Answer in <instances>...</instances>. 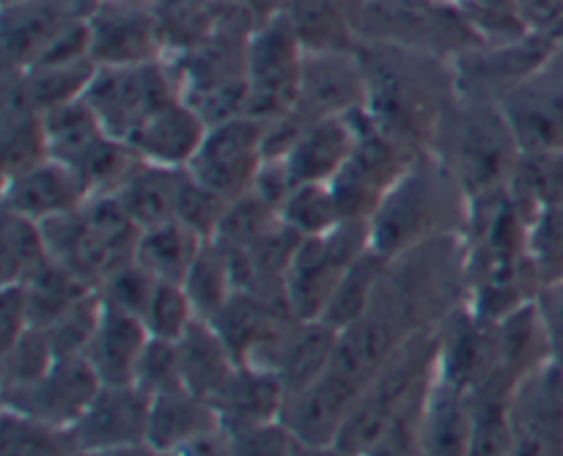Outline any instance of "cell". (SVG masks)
I'll list each match as a JSON object with an SVG mask.
<instances>
[{
    "label": "cell",
    "mask_w": 563,
    "mask_h": 456,
    "mask_svg": "<svg viewBox=\"0 0 563 456\" xmlns=\"http://www.w3.org/2000/svg\"><path fill=\"white\" fill-rule=\"evenodd\" d=\"M357 55L368 88L366 113L374 124L412 152L434 154L460 99L451 60L385 42H361Z\"/></svg>",
    "instance_id": "obj_1"
},
{
    "label": "cell",
    "mask_w": 563,
    "mask_h": 456,
    "mask_svg": "<svg viewBox=\"0 0 563 456\" xmlns=\"http://www.w3.org/2000/svg\"><path fill=\"white\" fill-rule=\"evenodd\" d=\"M465 247L467 294L478 316L498 322L542 289L528 253V220L509 192L471 203Z\"/></svg>",
    "instance_id": "obj_2"
},
{
    "label": "cell",
    "mask_w": 563,
    "mask_h": 456,
    "mask_svg": "<svg viewBox=\"0 0 563 456\" xmlns=\"http://www.w3.org/2000/svg\"><path fill=\"white\" fill-rule=\"evenodd\" d=\"M471 223V198L438 154L412 159L383 207L368 220V245L394 258L423 242L465 234Z\"/></svg>",
    "instance_id": "obj_3"
},
{
    "label": "cell",
    "mask_w": 563,
    "mask_h": 456,
    "mask_svg": "<svg viewBox=\"0 0 563 456\" xmlns=\"http://www.w3.org/2000/svg\"><path fill=\"white\" fill-rule=\"evenodd\" d=\"M434 154L449 165L471 203L509 192L522 159L504 108L482 99H456Z\"/></svg>",
    "instance_id": "obj_4"
},
{
    "label": "cell",
    "mask_w": 563,
    "mask_h": 456,
    "mask_svg": "<svg viewBox=\"0 0 563 456\" xmlns=\"http://www.w3.org/2000/svg\"><path fill=\"white\" fill-rule=\"evenodd\" d=\"M438 333H418L407 338L363 388L335 445L355 456L368 454L405 412L427 399L438 377Z\"/></svg>",
    "instance_id": "obj_5"
},
{
    "label": "cell",
    "mask_w": 563,
    "mask_h": 456,
    "mask_svg": "<svg viewBox=\"0 0 563 456\" xmlns=\"http://www.w3.org/2000/svg\"><path fill=\"white\" fill-rule=\"evenodd\" d=\"M357 33L449 60L482 44L456 0H363Z\"/></svg>",
    "instance_id": "obj_6"
},
{
    "label": "cell",
    "mask_w": 563,
    "mask_h": 456,
    "mask_svg": "<svg viewBox=\"0 0 563 456\" xmlns=\"http://www.w3.org/2000/svg\"><path fill=\"white\" fill-rule=\"evenodd\" d=\"M181 97L179 75L168 58L135 66H97L82 102L115 141H130L132 132L170 99Z\"/></svg>",
    "instance_id": "obj_7"
},
{
    "label": "cell",
    "mask_w": 563,
    "mask_h": 456,
    "mask_svg": "<svg viewBox=\"0 0 563 456\" xmlns=\"http://www.w3.org/2000/svg\"><path fill=\"white\" fill-rule=\"evenodd\" d=\"M306 44L289 11L258 22L247 44V113L262 121L291 113L300 93Z\"/></svg>",
    "instance_id": "obj_8"
},
{
    "label": "cell",
    "mask_w": 563,
    "mask_h": 456,
    "mask_svg": "<svg viewBox=\"0 0 563 456\" xmlns=\"http://www.w3.org/2000/svg\"><path fill=\"white\" fill-rule=\"evenodd\" d=\"M368 247V223L344 220L324 236L300 240L286 273V300L300 322L322 319L341 278Z\"/></svg>",
    "instance_id": "obj_9"
},
{
    "label": "cell",
    "mask_w": 563,
    "mask_h": 456,
    "mask_svg": "<svg viewBox=\"0 0 563 456\" xmlns=\"http://www.w3.org/2000/svg\"><path fill=\"white\" fill-rule=\"evenodd\" d=\"M416 157L418 152L388 135L363 110L355 152L346 159L341 174L330 181L341 218L368 223Z\"/></svg>",
    "instance_id": "obj_10"
},
{
    "label": "cell",
    "mask_w": 563,
    "mask_h": 456,
    "mask_svg": "<svg viewBox=\"0 0 563 456\" xmlns=\"http://www.w3.org/2000/svg\"><path fill=\"white\" fill-rule=\"evenodd\" d=\"M555 47V38L544 31H533L515 42L476 44L451 58L456 97L500 104L553 58Z\"/></svg>",
    "instance_id": "obj_11"
},
{
    "label": "cell",
    "mask_w": 563,
    "mask_h": 456,
    "mask_svg": "<svg viewBox=\"0 0 563 456\" xmlns=\"http://www.w3.org/2000/svg\"><path fill=\"white\" fill-rule=\"evenodd\" d=\"M264 132H267V121L251 113L209 124L201 148L187 165V174L218 196L236 201L253 190L267 163Z\"/></svg>",
    "instance_id": "obj_12"
},
{
    "label": "cell",
    "mask_w": 563,
    "mask_h": 456,
    "mask_svg": "<svg viewBox=\"0 0 563 456\" xmlns=\"http://www.w3.org/2000/svg\"><path fill=\"white\" fill-rule=\"evenodd\" d=\"M102 0H11L3 3V75L36 64L60 36L91 22Z\"/></svg>",
    "instance_id": "obj_13"
},
{
    "label": "cell",
    "mask_w": 563,
    "mask_h": 456,
    "mask_svg": "<svg viewBox=\"0 0 563 456\" xmlns=\"http://www.w3.org/2000/svg\"><path fill=\"white\" fill-rule=\"evenodd\" d=\"M368 88L357 49H306L300 93L291 115L302 126L366 110Z\"/></svg>",
    "instance_id": "obj_14"
},
{
    "label": "cell",
    "mask_w": 563,
    "mask_h": 456,
    "mask_svg": "<svg viewBox=\"0 0 563 456\" xmlns=\"http://www.w3.org/2000/svg\"><path fill=\"white\" fill-rule=\"evenodd\" d=\"M99 390H102V379L97 377L86 355H58L38 382L3 396L5 410L33 418L44 426L69 432L88 410V404L97 399Z\"/></svg>",
    "instance_id": "obj_15"
},
{
    "label": "cell",
    "mask_w": 563,
    "mask_h": 456,
    "mask_svg": "<svg viewBox=\"0 0 563 456\" xmlns=\"http://www.w3.org/2000/svg\"><path fill=\"white\" fill-rule=\"evenodd\" d=\"M88 27L97 66H135L165 58L154 0H104Z\"/></svg>",
    "instance_id": "obj_16"
},
{
    "label": "cell",
    "mask_w": 563,
    "mask_h": 456,
    "mask_svg": "<svg viewBox=\"0 0 563 456\" xmlns=\"http://www.w3.org/2000/svg\"><path fill=\"white\" fill-rule=\"evenodd\" d=\"M148 410L152 399L135 385H102L97 399L88 404L80 421L66 432L77 454H99V451L146 445Z\"/></svg>",
    "instance_id": "obj_17"
},
{
    "label": "cell",
    "mask_w": 563,
    "mask_h": 456,
    "mask_svg": "<svg viewBox=\"0 0 563 456\" xmlns=\"http://www.w3.org/2000/svg\"><path fill=\"white\" fill-rule=\"evenodd\" d=\"M522 154L563 148V64L553 58L500 102Z\"/></svg>",
    "instance_id": "obj_18"
},
{
    "label": "cell",
    "mask_w": 563,
    "mask_h": 456,
    "mask_svg": "<svg viewBox=\"0 0 563 456\" xmlns=\"http://www.w3.org/2000/svg\"><path fill=\"white\" fill-rule=\"evenodd\" d=\"M361 393V385L328 368L317 382L286 399L280 423L300 443L333 445Z\"/></svg>",
    "instance_id": "obj_19"
},
{
    "label": "cell",
    "mask_w": 563,
    "mask_h": 456,
    "mask_svg": "<svg viewBox=\"0 0 563 456\" xmlns=\"http://www.w3.org/2000/svg\"><path fill=\"white\" fill-rule=\"evenodd\" d=\"M361 113L319 119L302 126L297 141L280 159L291 187L330 185L341 174L346 159L355 152L357 137H361Z\"/></svg>",
    "instance_id": "obj_20"
},
{
    "label": "cell",
    "mask_w": 563,
    "mask_h": 456,
    "mask_svg": "<svg viewBox=\"0 0 563 456\" xmlns=\"http://www.w3.org/2000/svg\"><path fill=\"white\" fill-rule=\"evenodd\" d=\"M91 198V190L77 170L47 157L22 174L3 179V207L47 223V220L80 209Z\"/></svg>",
    "instance_id": "obj_21"
},
{
    "label": "cell",
    "mask_w": 563,
    "mask_h": 456,
    "mask_svg": "<svg viewBox=\"0 0 563 456\" xmlns=\"http://www.w3.org/2000/svg\"><path fill=\"white\" fill-rule=\"evenodd\" d=\"M207 119L185 97L159 104L130 135V148L141 159L163 168L187 170L207 137Z\"/></svg>",
    "instance_id": "obj_22"
},
{
    "label": "cell",
    "mask_w": 563,
    "mask_h": 456,
    "mask_svg": "<svg viewBox=\"0 0 563 456\" xmlns=\"http://www.w3.org/2000/svg\"><path fill=\"white\" fill-rule=\"evenodd\" d=\"M148 338L152 335H148L141 316L102 302L97 333H93L91 344L86 346L82 355L88 357L102 385H113V388L135 385L137 363H141Z\"/></svg>",
    "instance_id": "obj_23"
},
{
    "label": "cell",
    "mask_w": 563,
    "mask_h": 456,
    "mask_svg": "<svg viewBox=\"0 0 563 456\" xmlns=\"http://www.w3.org/2000/svg\"><path fill=\"white\" fill-rule=\"evenodd\" d=\"M284 407L286 390L278 374L269 371V368L240 366L214 410H218L225 432L236 434L280 421Z\"/></svg>",
    "instance_id": "obj_24"
},
{
    "label": "cell",
    "mask_w": 563,
    "mask_h": 456,
    "mask_svg": "<svg viewBox=\"0 0 563 456\" xmlns=\"http://www.w3.org/2000/svg\"><path fill=\"white\" fill-rule=\"evenodd\" d=\"M179 346V368H181V385L198 396V399L218 404L223 390L229 388L231 377L236 374L240 363H236L234 352L223 341L212 322H196L187 327V333L176 341Z\"/></svg>",
    "instance_id": "obj_25"
},
{
    "label": "cell",
    "mask_w": 563,
    "mask_h": 456,
    "mask_svg": "<svg viewBox=\"0 0 563 456\" xmlns=\"http://www.w3.org/2000/svg\"><path fill=\"white\" fill-rule=\"evenodd\" d=\"M214 432H225L218 410L209 401L198 399L185 385L157 393L152 399L146 445L157 454Z\"/></svg>",
    "instance_id": "obj_26"
},
{
    "label": "cell",
    "mask_w": 563,
    "mask_h": 456,
    "mask_svg": "<svg viewBox=\"0 0 563 456\" xmlns=\"http://www.w3.org/2000/svg\"><path fill=\"white\" fill-rule=\"evenodd\" d=\"M471 390L438 374L421 410V443L429 456H467L471 445Z\"/></svg>",
    "instance_id": "obj_27"
},
{
    "label": "cell",
    "mask_w": 563,
    "mask_h": 456,
    "mask_svg": "<svg viewBox=\"0 0 563 456\" xmlns=\"http://www.w3.org/2000/svg\"><path fill=\"white\" fill-rule=\"evenodd\" d=\"M339 333L341 330H335L324 319L297 322L289 330L284 349H280L278 366H275V374L284 382L286 399L306 390L308 385L317 382L328 371L335 355V344H339Z\"/></svg>",
    "instance_id": "obj_28"
},
{
    "label": "cell",
    "mask_w": 563,
    "mask_h": 456,
    "mask_svg": "<svg viewBox=\"0 0 563 456\" xmlns=\"http://www.w3.org/2000/svg\"><path fill=\"white\" fill-rule=\"evenodd\" d=\"M181 181H185V170L163 168V165L137 159V165L126 176L124 185L115 190V196L124 203L132 223L143 231L176 218Z\"/></svg>",
    "instance_id": "obj_29"
},
{
    "label": "cell",
    "mask_w": 563,
    "mask_h": 456,
    "mask_svg": "<svg viewBox=\"0 0 563 456\" xmlns=\"http://www.w3.org/2000/svg\"><path fill=\"white\" fill-rule=\"evenodd\" d=\"M203 242L207 240L198 236L179 218L165 220V223L141 231L135 247V262L143 264L157 280L185 283L187 273H190L192 262L201 253Z\"/></svg>",
    "instance_id": "obj_30"
},
{
    "label": "cell",
    "mask_w": 563,
    "mask_h": 456,
    "mask_svg": "<svg viewBox=\"0 0 563 456\" xmlns=\"http://www.w3.org/2000/svg\"><path fill=\"white\" fill-rule=\"evenodd\" d=\"M0 148H3V179L33 168L49 157L47 135H44V119L33 108H27L20 97L3 88V132H0Z\"/></svg>",
    "instance_id": "obj_31"
},
{
    "label": "cell",
    "mask_w": 563,
    "mask_h": 456,
    "mask_svg": "<svg viewBox=\"0 0 563 456\" xmlns=\"http://www.w3.org/2000/svg\"><path fill=\"white\" fill-rule=\"evenodd\" d=\"M181 286H185L187 294H190L198 319L212 322L236 291L229 251H225L218 240L203 242L201 253L196 256V262H192L190 273H187Z\"/></svg>",
    "instance_id": "obj_32"
},
{
    "label": "cell",
    "mask_w": 563,
    "mask_h": 456,
    "mask_svg": "<svg viewBox=\"0 0 563 456\" xmlns=\"http://www.w3.org/2000/svg\"><path fill=\"white\" fill-rule=\"evenodd\" d=\"M49 258L53 256H49L42 223L3 207V223H0V269H3V283H25Z\"/></svg>",
    "instance_id": "obj_33"
},
{
    "label": "cell",
    "mask_w": 563,
    "mask_h": 456,
    "mask_svg": "<svg viewBox=\"0 0 563 456\" xmlns=\"http://www.w3.org/2000/svg\"><path fill=\"white\" fill-rule=\"evenodd\" d=\"M390 258L383 253L374 251L372 245L361 253V256L352 262V267L346 269V275L341 278L339 289H335L333 300L328 302V311H324V322L333 324L335 330L350 327L352 322L363 316L372 305V297L377 291L379 278H383L385 267H388Z\"/></svg>",
    "instance_id": "obj_34"
},
{
    "label": "cell",
    "mask_w": 563,
    "mask_h": 456,
    "mask_svg": "<svg viewBox=\"0 0 563 456\" xmlns=\"http://www.w3.org/2000/svg\"><path fill=\"white\" fill-rule=\"evenodd\" d=\"M509 196L517 209L526 214V220H531L548 203L563 201V148L544 154H522Z\"/></svg>",
    "instance_id": "obj_35"
},
{
    "label": "cell",
    "mask_w": 563,
    "mask_h": 456,
    "mask_svg": "<svg viewBox=\"0 0 563 456\" xmlns=\"http://www.w3.org/2000/svg\"><path fill=\"white\" fill-rule=\"evenodd\" d=\"M280 223L300 240L324 236L344 223L330 185H295L280 203Z\"/></svg>",
    "instance_id": "obj_36"
},
{
    "label": "cell",
    "mask_w": 563,
    "mask_h": 456,
    "mask_svg": "<svg viewBox=\"0 0 563 456\" xmlns=\"http://www.w3.org/2000/svg\"><path fill=\"white\" fill-rule=\"evenodd\" d=\"M0 456H80L69 443L66 432L20 412H3V432H0Z\"/></svg>",
    "instance_id": "obj_37"
},
{
    "label": "cell",
    "mask_w": 563,
    "mask_h": 456,
    "mask_svg": "<svg viewBox=\"0 0 563 456\" xmlns=\"http://www.w3.org/2000/svg\"><path fill=\"white\" fill-rule=\"evenodd\" d=\"M55 357H58V352H55L47 330L27 327L16 338V344L3 352V393L38 382L49 371Z\"/></svg>",
    "instance_id": "obj_38"
},
{
    "label": "cell",
    "mask_w": 563,
    "mask_h": 456,
    "mask_svg": "<svg viewBox=\"0 0 563 456\" xmlns=\"http://www.w3.org/2000/svg\"><path fill=\"white\" fill-rule=\"evenodd\" d=\"M528 253L539 283L563 278V201L548 203L528 220Z\"/></svg>",
    "instance_id": "obj_39"
},
{
    "label": "cell",
    "mask_w": 563,
    "mask_h": 456,
    "mask_svg": "<svg viewBox=\"0 0 563 456\" xmlns=\"http://www.w3.org/2000/svg\"><path fill=\"white\" fill-rule=\"evenodd\" d=\"M196 319L198 313L185 286L157 280L146 313H143V324H146L148 335L163 341H179Z\"/></svg>",
    "instance_id": "obj_40"
},
{
    "label": "cell",
    "mask_w": 563,
    "mask_h": 456,
    "mask_svg": "<svg viewBox=\"0 0 563 456\" xmlns=\"http://www.w3.org/2000/svg\"><path fill=\"white\" fill-rule=\"evenodd\" d=\"M99 316H102V300H99L97 291H88L44 330L49 333V341H53L58 355H82L86 346L91 344L93 333H97Z\"/></svg>",
    "instance_id": "obj_41"
},
{
    "label": "cell",
    "mask_w": 563,
    "mask_h": 456,
    "mask_svg": "<svg viewBox=\"0 0 563 456\" xmlns=\"http://www.w3.org/2000/svg\"><path fill=\"white\" fill-rule=\"evenodd\" d=\"M229 198L218 196L214 190L203 187L201 181L192 179L185 170V181L179 190V203H176V218L185 225H190L198 236L203 240H214L218 236L220 223H223L225 212H229Z\"/></svg>",
    "instance_id": "obj_42"
},
{
    "label": "cell",
    "mask_w": 563,
    "mask_h": 456,
    "mask_svg": "<svg viewBox=\"0 0 563 456\" xmlns=\"http://www.w3.org/2000/svg\"><path fill=\"white\" fill-rule=\"evenodd\" d=\"M154 286H157V278H154L143 264H137L135 258H132V262L121 264L115 273H110L108 278L102 280L97 294L104 305L121 308V311L135 313V316L143 319L148 300H152L154 294Z\"/></svg>",
    "instance_id": "obj_43"
},
{
    "label": "cell",
    "mask_w": 563,
    "mask_h": 456,
    "mask_svg": "<svg viewBox=\"0 0 563 456\" xmlns=\"http://www.w3.org/2000/svg\"><path fill=\"white\" fill-rule=\"evenodd\" d=\"M181 385V368H179V346L176 341L148 338L146 349H143L141 363L135 371V388L143 390L148 399L157 393H165L170 388Z\"/></svg>",
    "instance_id": "obj_44"
},
{
    "label": "cell",
    "mask_w": 563,
    "mask_h": 456,
    "mask_svg": "<svg viewBox=\"0 0 563 456\" xmlns=\"http://www.w3.org/2000/svg\"><path fill=\"white\" fill-rule=\"evenodd\" d=\"M229 434V432H225ZM234 456H291V434L280 421L229 434Z\"/></svg>",
    "instance_id": "obj_45"
},
{
    "label": "cell",
    "mask_w": 563,
    "mask_h": 456,
    "mask_svg": "<svg viewBox=\"0 0 563 456\" xmlns=\"http://www.w3.org/2000/svg\"><path fill=\"white\" fill-rule=\"evenodd\" d=\"M427 401V399H423ZM423 401L399 418L390 432L363 456H429L421 443V410Z\"/></svg>",
    "instance_id": "obj_46"
},
{
    "label": "cell",
    "mask_w": 563,
    "mask_h": 456,
    "mask_svg": "<svg viewBox=\"0 0 563 456\" xmlns=\"http://www.w3.org/2000/svg\"><path fill=\"white\" fill-rule=\"evenodd\" d=\"M31 324V305H27L25 283H3L0 297V330H3V352L16 344Z\"/></svg>",
    "instance_id": "obj_47"
},
{
    "label": "cell",
    "mask_w": 563,
    "mask_h": 456,
    "mask_svg": "<svg viewBox=\"0 0 563 456\" xmlns=\"http://www.w3.org/2000/svg\"><path fill=\"white\" fill-rule=\"evenodd\" d=\"M533 300H537V308L539 313H542L544 327H548L550 341H553L555 360H561L563 357V278L553 280V283H544Z\"/></svg>",
    "instance_id": "obj_48"
},
{
    "label": "cell",
    "mask_w": 563,
    "mask_h": 456,
    "mask_svg": "<svg viewBox=\"0 0 563 456\" xmlns=\"http://www.w3.org/2000/svg\"><path fill=\"white\" fill-rule=\"evenodd\" d=\"M157 454V451H154ZM157 456H234L231 454V437L225 432L203 434V437L190 440L185 445H176V448L163 451Z\"/></svg>",
    "instance_id": "obj_49"
},
{
    "label": "cell",
    "mask_w": 563,
    "mask_h": 456,
    "mask_svg": "<svg viewBox=\"0 0 563 456\" xmlns=\"http://www.w3.org/2000/svg\"><path fill=\"white\" fill-rule=\"evenodd\" d=\"M291 456H355L350 451H344L341 445H308L300 440L291 437Z\"/></svg>",
    "instance_id": "obj_50"
},
{
    "label": "cell",
    "mask_w": 563,
    "mask_h": 456,
    "mask_svg": "<svg viewBox=\"0 0 563 456\" xmlns=\"http://www.w3.org/2000/svg\"><path fill=\"white\" fill-rule=\"evenodd\" d=\"M82 456H157L148 445H130V448H113L99 451V454H82Z\"/></svg>",
    "instance_id": "obj_51"
},
{
    "label": "cell",
    "mask_w": 563,
    "mask_h": 456,
    "mask_svg": "<svg viewBox=\"0 0 563 456\" xmlns=\"http://www.w3.org/2000/svg\"><path fill=\"white\" fill-rule=\"evenodd\" d=\"M3 3H11V0H3Z\"/></svg>",
    "instance_id": "obj_52"
},
{
    "label": "cell",
    "mask_w": 563,
    "mask_h": 456,
    "mask_svg": "<svg viewBox=\"0 0 563 456\" xmlns=\"http://www.w3.org/2000/svg\"><path fill=\"white\" fill-rule=\"evenodd\" d=\"M559 363H561V366H563V357H561V360H559Z\"/></svg>",
    "instance_id": "obj_53"
},
{
    "label": "cell",
    "mask_w": 563,
    "mask_h": 456,
    "mask_svg": "<svg viewBox=\"0 0 563 456\" xmlns=\"http://www.w3.org/2000/svg\"><path fill=\"white\" fill-rule=\"evenodd\" d=\"M102 3H104V0H102Z\"/></svg>",
    "instance_id": "obj_54"
}]
</instances>
